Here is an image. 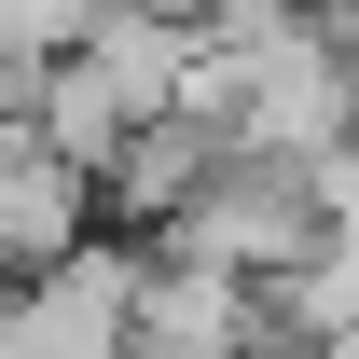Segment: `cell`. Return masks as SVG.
<instances>
[{
    "label": "cell",
    "instance_id": "cell-6",
    "mask_svg": "<svg viewBox=\"0 0 359 359\" xmlns=\"http://www.w3.org/2000/svg\"><path fill=\"white\" fill-rule=\"evenodd\" d=\"M290 359H359V332H332V346H290Z\"/></svg>",
    "mask_w": 359,
    "mask_h": 359
},
{
    "label": "cell",
    "instance_id": "cell-4",
    "mask_svg": "<svg viewBox=\"0 0 359 359\" xmlns=\"http://www.w3.org/2000/svg\"><path fill=\"white\" fill-rule=\"evenodd\" d=\"M249 276H222V263H152L138 276V359H249Z\"/></svg>",
    "mask_w": 359,
    "mask_h": 359
},
{
    "label": "cell",
    "instance_id": "cell-3",
    "mask_svg": "<svg viewBox=\"0 0 359 359\" xmlns=\"http://www.w3.org/2000/svg\"><path fill=\"white\" fill-rule=\"evenodd\" d=\"M97 180L69 166V152H55L42 125H28V111H0V263H69V249H97Z\"/></svg>",
    "mask_w": 359,
    "mask_h": 359
},
{
    "label": "cell",
    "instance_id": "cell-5",
    "mask_svg": "<svg viewBox=\"0 0 359 359\" xmlns=\"http://www.w3.org/2000/svg\"><path fill=\"white\" fill-rule=\"evenodd\" d=\"M28 125H42L55 152L83 166V180H111V166H125V138H138V111L111 97V69H97V55H69V69H42V97H28Z\"/></svg>",
    "mask_w": 359,
    "mask_h": 359
},
{
    "label": "cell",
    "instance_id": "cell-2",
    "mask_svg": "<svg viewBox=\"0 0 359 359\" xmlns=\"http://www.w3.org/2000/svg\"><path fill=\"white\" fill-rule=\"evenodd\" d=\"M138 276L125 249H69L0 304V359H138Z\"/></svg>",
    "mask_w": 359,
    "mask_h": 359
},
{
    "label": "cell",
    "instance_id": "cell-1",
    "mask_svg": "<svg viewBox=\"0 0 359 359\" xmlns=\"http://www.w3.org/2000/svg\"><path fill=\"white\" fill-rule=\"evenodd\" d=\"M166 249H180V263H222V276H249V290H290V276L332 249V222H318V180H304V166L222 152V166H208V194L166 222Z\"/></svg>",
    "mask_w": 359,
    "mask_h": 359
}]
</instances>
